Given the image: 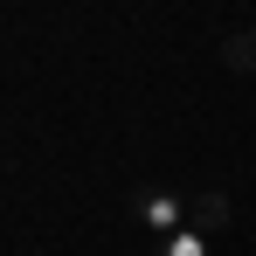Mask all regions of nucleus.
<instances>
[{
  "label": "nucleus",
  "mask_w": 256,
  "mask_h": 256,
  "mask_svg": "<svg viewBox=\"0 0 256 256\" xmlns=\"http://www.w3.org/2000/svg\"><path fill=\"white\" fill-rule=\"evenodd\" d=\"M152 256H208V236H194V228H180V236H166Z\"/></svg>",
  "instance_id": "obj_3"
},
{
  "label": "nucleus",
  "mask_w": 256,
  "mask_h": 256,
  "mask_svg": "<svg viewBox=\"0 0 256 256\" xmlns=\"http://www.w3.org/2000/svg\"><path fill=\"white\" fill-rule=\"evenodd\" d=\"M187 228H194V236L228 228V194H194V201H187Z\"/></svg>",
  "instance_id": "obj_2"
},
{
  "label": "nucleus",
  "mask_w": 256,
  "mask_h": 256,
  "mask_svg": "<svg viewBox=\"0 0 256 256\" xmlns=\"http://www.w3.org/2000/svg\"><path fill=\"white\" fill-rule=\"evenodd\" d=\"M222 56H228L236 70H250V76H256V35H236V42L222 48Z\"/></svg>",
  "instance_id": "obj_4"
},
{
  "label": "nucleus",
  "mask_w": 256,
  "mask_h": 256,
  "mask_svg": "<svg viewBox=\"0 0 256 256\" xmlns=\"http://www.w3.org/2000/svg\"><path fill=\"white\" fill-rule=\"evenodd\" d=\"M138 222L166 242V236H180L187 228V194H173V187H146L138 194Z\"/></svg>",
  "instance_id": "obj_1"
}]
</instances>
